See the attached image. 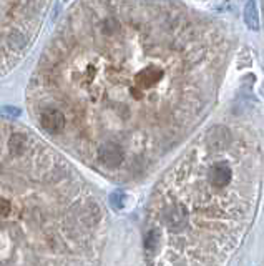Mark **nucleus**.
<instances>
[{
	"instance_id": "7ed1b4c3",
	"label": "nucleus",
	"mask_w": 264,
	"mask_h": 266,
	"mask_svg": "<svg viewBox=\"0 0 264 266\" xmlns=\"http://www.w3.org/2000/svg\"><path fill=\"white\" fill-rule=\"evenodd\" d=\"M105 225L100 200L62 151L0 120V265L95 263Z\"/></svg>"
},
{
	"instance_id": "f03ea898",
	"label": "nucleus",
	"mask_w": 264,
	"mask_h": 266,
	"mask_svg": "<svg viewBox=\"0 0 264 266\" xmlns=\"http://www.w3.org/2000/svg\"><path fill=\"white\" fill-rule=\"evenodd\" d=\"M263 183V155L249 130L213 125L155 186L145 255L150 265H223L249 232Z\"/></svg>"
},
{
	"instance_id": "39448f33",
	"label": "nucleus",
	"mask_w": 264,
	"mask_h": 266,
	"mask_svg": "<svg viewBox=\"0 0 264 266\" xmlns=\"http://www.w3.org/2000/svg\"><path fill=\"white\" fill-rule=\"evenodd\" d=\"M244 22H246L248 29L251 30H259V12L256 0H248L244 5Z\"/></svg>"
},
{
	"instance_id": "20e7f679",
	"label": "nucleus",
	"mask_w": 264,
	"mask_h": 266,
	"mask_svg": "<svg viewBox=\"0 0 264 266\" xmlns=\"http://www.w3.org/2000/svg\"><path fill=\"white\" fill-rule=\"evenodd\" d=\"M52 0H0V75L33 45Z\"/></svg>"
},
{
	"instance_id": "f257e3e1",
	"label": "nucleus",
	"mask_w": 264,
	"mask_h": 266,
	"mask_svg": "<svg viewBox=\"0 0 264 266\" xmlns=\"http://www.w3.org/2000/svg\"><path fill=\"white\" fill-rule=\"evenodd\" d=\"M228 42L165 0H78L29 85L35 122L57 148L128 182L160 163L209 110Z\"/></svg>"
}]
</instances>
